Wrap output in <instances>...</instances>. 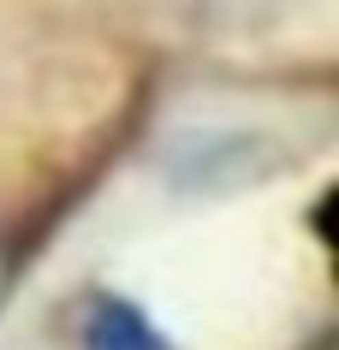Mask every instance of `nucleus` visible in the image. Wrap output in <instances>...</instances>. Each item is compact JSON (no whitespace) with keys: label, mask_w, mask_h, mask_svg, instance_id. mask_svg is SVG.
<instances>
[{"label":"nucleus","mask_w":339,"mask_h":350,"mask_svg":"<svg viewBox=\"0 0 339 350\" xmlns=\"http://www.w3.org/2000/svg\"><path fill=\"white\" fill-rule=\"evenodd\" d=\"M90 350H155V332L143 327L131 309L108 303V309H95V321H90Z\"/></svg>","instance_id":"1"}]
</instances>
